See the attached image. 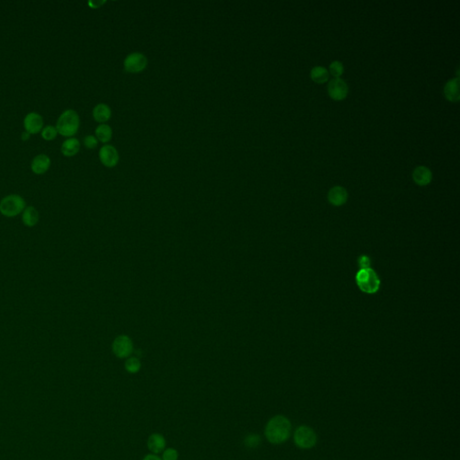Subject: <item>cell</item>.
Masks as SVG:
<instances>
[{
	"label": "cell",
	"instance_id": "cell-1",
	"mask_svg": "<svg viewBox=\"0 0 460 460\" xmlns=\"http://www.w3.org/2000/svg\"><path fill=\"white\" fill-rule=\"evenodd\" d=\"M291 421L284 415H275L268 421L264 429V435L268 442L274 445L286 442L291 433Z\"/></svg>",
	"mask_w": 460,
	"mask_h": 460
},
{
	"label": "cell",
	"instance_id": "cell-2",
	"mask_svg": "<svg viewBox=\"0 0 460 460\" xmlns=\"http://www.w3.org/2000/svg\"><path fill=\"white\" fill-rule=\"evenodd\" d=\"M80 125L79 116L74 110H66L61 113L56 123L58 133L61 136L73 137L78 131Z\"/></svg>",
	"mask_w": 460,
	"mask_h": 460
},
{
	"label": "cell",
	"instance_id": "cell-3",
	"mask_svg": "<svg viewBox=\"0 0 460 460\" xmlns=\"http://www.w3.org/2000/svg\"><path fill=\"white\" fill-rule=\"evenodd\" d=\"M355 281L359 289L367 294H374L381 288V279L371 268L360 269L356 274Z\"/></svg>",
	"mask_w": 460,
	"mask_h": 460
},
{
	"label": "cell",
	"instance_id": "cell-4",
	"mask_svg": "<svg viewBox=\"0 0 460 460\" xmlns=\"http://www.w3.org/2000/svg\"><path fill=\"white\" fill-rule=\"evenodd\" d=\"M25 202L18 194H10L0 201V213L5 217L12 218L24 212Z\"/></svg>",
	"mask_w": 460,
	"mask_h": 460
},
{
	"label": "cell",
	"instance_id": "cell-5",
	"mask_svg": "<svg viewBox=\"0 0 460 460\" xmlns=\"http://www.w3.org/2000/svg\"><path fill=\"white\" fill-rule=\"evenodd\" d=\"M294 443L301 450H310L317 442V435L312 428L307 425H301L294 432Z\"/></svg>",
	"mask_w": 460,
	"mask_h": 460
},
{
	"label": "cell",
	"instance_id": "cell-6",
	"mask_svg": "<svg viewBox=\"0 0 460 460\" xmlns=\"http://www.w3.org/2000/svg\"><path fill=\"white\" fill-rule=\"evenodd\" d=\"M148 66V59L140 52L130 54L124 60V69L129 73H139Z\"/></svg>",
	"mask_w": 460,
	"mask_h": 460
},
{
	"label": "cell",
	"instance_id": "cell-7",
	"mask_svg": "<svg viewBox=\"0 0 460 460\" xmlns=\"http://www.w3.org/2000/svg\"><path fill=\"white\" fill-rule=\"evenodd\" d=\"M99 158L106 167H114L119 162V154L116 149L111 145H104L99 151Z\"/></svg>",
	"mask_w": 460,
	"mask_h": 460
},
{
	"label": "cell",
	"instance_id": "cell-8",
	"mask_svg": "<svg viewBox=\"0 0 460 460\" xmlns=\"http://www.w3.org/2000/svg\"><path fill=\"white\" fill-rule=\"evenodd\" d=\"M329 95L334 100H343L347 96L348 85L345 81L335 77L334 79L331 80L328 85Z\"/></svg>",
	"mask_w": 460,
	"mask_h": 460
},
{
	"label": "cell",
	"instance_id": "cell-9",
	"mask_svg": "<svg viewBox=\"0 0 460 460\" xmlns=\"http://www.w3.org/2000/svg\"><path fill=\"white\" fill-rule=\"evenodd\" d=\"M25 132L30 134H36L42 132L43 129V119L42 115L37 113H30L25 116L24 120Z\"/></svg>",
	"mask_w": 460,
	"mask_h": 460
},
{
	"label": "cell",
	"instance_id": "cell-10",
	"mask_svg": "<svg viewBox=\"0 0 460 460\" xmlns=\"http://www.w3.org/2000/svg\"><path fill=\"white\" fill-rule=\"evenodd\" d=\"M113 352L119 358H126L132 352V343L127 336L118 337L113 345Z\"/></svg>",
	"mask_w": 460,
	"mask_h": 460
},
{
	"label": "cell",
	"instance_id": "cell-11",
	"mask_svg": "<svg viewBox=\"0 0 460 460\" xmlns=\"http://www.w3.org/2000/svg\"><path fill=\"white\" fill-rule=\"evenodd\" d=\"M51 163V158L47 155L40 154L33 158L31 168L35 174H45L50 168Z\"/></svg>",
	"mask_w": 460,
	"mask_h": 460
},
{
	"label": "cell",
	"instance_id": "cell-12",
	"mask_svg": "<svg viewBox=\"0 0 460 460\" xmlns=\"http://www.w3.org/2000/svg\"><path fill=\"white\" fill-rule=\"evenodd\" d=\"M347 199V191L342 186H334L329 191L328 201L333 206H342Z\"/></svg>",
	"mask_w": 460,
	"mask_h": 460
},
{
	"label": "cell",
	"instance_id": "cell-13",
	"mask_svg": "<svg viewBox=\"0 0 460 460\" xmlns=\"http://www.w3.org/2000/svg\"><path fill=\"white\" fill-rule=\"evenodd\" d=\"M166 442L164 437L160 433H153L148 439V449L152 454H158L164 451Z\"/></svg>",
	"mask_w": 460,
	"mask_h": 460
},
{
	"label": "cell",
	"instance_id": "cell-14",
	"mask_svg": "<svg viewBox=\"0 0 460 460\" xmlns=\"http://www.w3.org/2000/svg\"><path fill=\"white\" fill-rule=\"evenodd\" d=\"M444 94L451 102H458L460 100V78L456 77L447 82L444 87Z\"/></svg>",
	"mask_w": 460,
	"mask_h": 460
},
{
	"label": "cell",
	"instance_id": "cell-15",
	"mask_svg": "<svg viewBox=\"0 0 460 460\" xmlns=\"http://www.w3.org/2000/svg\"><path fill=\"white\" fill-rule=\"evenodd\" d=\"M413 181L417 183L418 185H427L432 182V172L425 166H418L413 171Z\"/></svg>",
	"mask_w": 460,
	"mask_h": 460
},
{
	"label": "cell",
	"instance_id": "cell-16",
	"mask_svg": "<svg viewBox=\"0 0 460 460\" xmlns=\"http://www.w3.org/2000/svg\"><path fill=\"white\" fill-rule=\"evenodd\" d=\"M80 142L76 138H70L61 145V153L65 156H73L78 153Z\"/></svg>",
	"mask_w": 460,
	"mask_h": 460
},
{
	"label": "cell",
	"instance_id": "cell-17",
	"mask_svg": "<svg viewBox=\"0 0 460 460\" xmlns=\"http://www.w3.org/2000/svg\"><path fill=\"white\" fill-rule=\"evenodd\" d=\"M93 116L97 122L103 123L107 122L112 116V111L107 104L99 103L93 110Z\"/></svg>",
	"mask_w": 460,
	"mask_h": 460
},
{
	"label": "cell",
	"instance_id": "cell-18",
	"mask_svg": "<svg viewBox=\"0 0 460 460\" xmlns=\"http://www.w3.org/2000/svg\"><path fill=\"white\" fill-rule=\"evenodd\" d=\"M22 221L26 227H34L39 221V213L33 206L26 207L22 214Z\"/></svg>",
	"mask_w": 460,
	"mask_h": 460
},
{
	"label": "cell",
	"instance_id": "cell-19",
	"mask_svg": "<svg viewBox=\"0 0 460 460\" xmlns=\"http://www.w3.org/2000/svg\"><path fill=\"white\" fill-rule=\"evenodd\" d=\"M95 135L101 142L107 143L112 140L113 137L112 128L107 124H100L98 127L95 129Z\"/></svg>",
	"mask_w": 460,
	"mask_h": 460
},
{
	"label": "cell",
	"instance_id": "cell-20",
	"mask_svg": "<svg viewBox=\"0 0 460 460\" xmlns=\"http://www.w3.org/2000/svg\"><path fill=\"white\" fill-rule=\"evenodd\" d=\"M310 75H311V78L313 79V81H315L318 84H323V83L326 82L328 80V71L323 67H315L311 71Z\"/></svg>",
	"mask_w": 460,
	"mask_h": 460
},
{
	"label": "cell",
	"instance_id": "cell-21",
	"mask_svg": "<svg viewBox=\"0 0 460 460\" xmlns=\"http://www.w3.org/2000/svg\"><path fill=\"white\" fill-rule=\"evenodd\" d=\"M244 444L248 449H255L261 444V437L255 433L248 434L244 438Z\"/></svg>",
	"mask_w": 460,
	"mask_h": 460
},
{
	"label": "cell",
	"instance_id": "cell-22",
	"mask_svg": "<svg viewBox=\"0 0 460 460\" xmlns=\"http://www.w3.org/2000/svg\"><path fill=\"white\" fill-rule=\"evenodd\" d=\"M141 362L137 358H131L125 363V369L129 373H137L141 370Z\"/></svg>",
	"mask_w": 460,
	"mask_h": 460
},
{
	"label": "cell",
	"instance_id": "cell-23",
	"mask_svg": "<svg viewBox=\"0 0 460 460\" xmlns=\"http://www.w3.org/2000/svg\"><path fill=\"white\" fill-rule=\"evenodd\" d=\"M57 135H58V131H57L56 127L54 126L49 125L42 130V137L45 141H53L54 139H56Z\"/></svg>",
	"mask_w": 460,
	"mask_h": 460
},
{
	"label": "cell",
	"instance_id": "cell-24",
	"mask_svg": "<svg viewBox=\"0 0 460 460\" xmlns=\"http://www.w3.org/2000/svg\"><path fill=\"white\" fill-rule=\"evenodd\" d=\"M330 71L332 75L335 77H339L340 76L343 74V63L340 61H333L330 65Z\"/></svg>",
	"mask_w": 460,
	"mask_h": 460
},
{
	"label": "cell",
	"instance_id": "cell-25",
	"mask_svg": "<svg viewBox=\"0 0 460 460\" xmlns=\"http://www.w3.org/2000/svg\"><path fill=\"white\" fill-rule=\"evenodd\" d=\"M178 451L174 448H169L163 451L162 460H178Z\"/></svg>",
	"mask_w": 460,
	"mask_h": 460
},
{
	"label": "cell",
	"instance_id": "cell-26",
	"mask_svg": "<svg viewBox=\"0 0 460 460\" xmlns=\"http://www.w3.org/2000/svg\"><path fill=\"white\" fill-rule=\"evenodd\" d=\"M358 265L360 269L371 268V260L368 255H362L358 259Z\"/></svg>",
	"mask_w": 460,
	"mask_h": 460
},
{
	"label": "cell",
	"instance_id": "cell-27",
	"mask_svg": "<svg viewBox=\"0 0 460 460\" xmlns=\"http://www.w3.org/2000/svg\"><path fill=\"white\" fill-rule=\"evenodd\" d=\"M84 144L87 149L92 150V149L96 148V146L98 144V141H97V139L95 137L93 136V135H88L84 139Z\"/></svg>",
	"mask_w": 460,
	"mask_h": 460
},
{
	"label": "cell",
	"instance_id": "cell-28",
	"mask_svg": "<svg viewBox=\"0 0 460 460\" xmlns=\"http://www.w3.org/2000/svg\"><path fill=\"white\" fill-rule=\"evenodd\" d=\"M142 460H162V459L155 454H148L143 458Z\"/></svg>",
	"mask_w": 460,
	"mask_h": 460
},
{
	"label": "cell",
	"instance_id": "cell-29",
	"mask_svg": "<svg viewBox=\"0 0 460 460\" xmlns=\"http://www.w3.org/2000/svg\"><path fill=\"white\" fill-rule=\"evenodd\" d=\"M30 135H31V134L28 133V132H24L22 133V135H21V140L24 141H28L29 139H30Z\"/></svg>",
	"mask_w": 460,
	"mask_h": 460
},
{
	"label": "cell",
	"instance_id": "cell-30",
	"mask_svg": "<svg viewBox=\"0 0 460 460\" xmlns=\"http://www.w3.org/2000/svg\"><path fill=\"white\" fill-rule=\"evenodd\" d=\"M88 4H89V5H91L93 8H96V7H99L100 5H102L103 2H89Z\"/></svg>",
	"mask_w": 460,
	"mask_h": 460
}]
</instances>
